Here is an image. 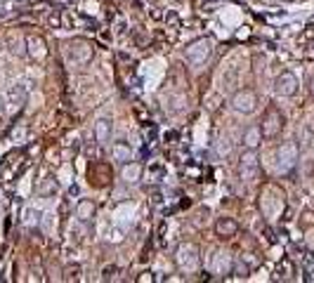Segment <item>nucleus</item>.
<instances>
[{"instance_id": "23", "label": "nucleus", "mask_w": 314, "mask_h": 283, "mask_svg": "<svg viewBox=\"0 0 314 283\" xmlns=\"http://www.w3.org/2000/svg\"><path fill=\"white\" fill-rule=\"evenodd\" d=\"M314 224V210H305L302 213V227H312Z\"/></svg>"}, {"instance_id": "12", "label": "nucleus", "mask_w": 314, "mask_h": 283, "mask_svg": "<svg viewBox=\"0 0 314 283\" xmlns=\"http://www.w3.org/2000/svg\"><path fill=\"white\" fill-rule=\"evenodd\" d=\"M5 99H7V106H10V109H21L28 99V88L24 83H14Z\"/></svg>"}, {"instance_id": "9", "label": "nucleus", "mask_w": 314, "mask_h": 283, "mask_svg": "<svg viewBox=\"0 0 314 283\" xmlns=\"http://www.w3.org/2000/svg\"><path fill=\"white\" fill-rule=\"evenodd\" d=\"M24 45H26V55L31 57V59H36V62H43L45 57H48V43H45V38L43 35H33L28 33L26 41H24Z\"/></svg>"}, {"instance_id": "10", "label": "nucleus", "mask_w": 314, "mask_h": 283, "mask_svg": "<svg viewBox=\"0 0 314 283\" xmlns=\"http://www.w3.org/2000/svg\"><path fill=\"white\" fill-rule=\"evenodd\" d=\"M92 132H95V142L99 146L111 144V135H114V123H111V118H97Z\"/></svg>"}, {"instance_id": "22", "label": "nucleus", "mask_w": 314, "mask_h": 283, "mask_svg": "<svg viewBox=\"0 0 314 283\" xmlns=\"http://www.w3.org/2000/svg\"><path fill=\"white\" fill-rule=\"evenodd\" d=\"M302 264H305V271H312L314 269V253H312V250H307V253H305Z\"/></svg>"}, {"instance_id": "11", "label": "nucleus", "mask_w": 314, "mask_h": 283, "mask_svg": "<svg viewBox=\"0 0 314 283\" xmlns=\"http://www.w3.org/2000/svg\"><path fill=\"white\" fill-rule=\"evenodd\" d=\"M236 234H239L236 220H232V217H218V220H215V236H218V238L227 241V238H234Z\"/></svg>"}, {"instance_id": "30", "label": "nucleus", "mask_w": 314, "mask_h": 283, "mask_svg": "<svg viewBox=\"0 0 314 283\" xmlns=\"http://www.w3.org/2000/svg\"><path fill=\"white\" fill-rule=\"evenodd\" d=\"M68 193H71V196H76V193H78V187H76V184H71V189H68Z\"/></svg>"}, {"instance_id": "15", "label": "nucleus", "mask_w": 314, "mask_h": 283, "mask_svg": "<svg viewBox=\"0 0 314 283\" xmlns=\"http://www.w3.org/2000/svg\"><path fill=\"white\" fill-rule=\"evenodd\" d=\"M262 128L260 125H248L246 130H243V137H241V144L243 149H251V151H258L260 144H262Z\"/></svg>"}, {"instance_id": "17", "label": "nucleus", "mask_w": 314, "mask_h": 283, "mask_svg": "<svg viewBox=\"0 0 314 283\" xmlns=\"http://www.w3.org/2000/svg\"><path fill=\"white\" fill-rule=\"evenodd\" d=\"M111 158L116 160V163H128V160H132V149H130L128 142H114L111 144Z\"/></svg>"}, {"instance_id": "16", "label": "nucleus", "mask_w": 314, "mask_h": 283, "mask_svg": "<svg viewBox=\"0 0 314 283\" xmlns=\"http://www.w3.org/2000/svg\"><path fill=\"white\" fill-rule=\"evenodd\" d=\"M121 180L125 184H137V182L142 180V166L137 163V160H128L121 166Z\"/></svg>"}, {"instance_id": "28", "label": "nucleus", "mask_w": 314, "mask_h": 283, "mask_svg": "<svg viewBox=\"0 0 314 283\" xmlns=\"http://www.w3.org/2000/svg\"><path fill=\"white\" fill-rule=\"evenodd\" d=\"M5 106H7V99L0 95V111H5Z\"/></svg>"}, {"instance_id": "20", "label": "nucleus", "mask_w": 314, "mask_h": 283, "mask_svg": "<svg viewBox=\"0 0 314 283\" xmlns=\"http://www.w3.org/2000/svg\"><path fill=\"white\" fill-rule=\"evenodd\" d=\"M300 135H302V146L305 149H314V125H305Z\"/></svg>"}, {"instance_id": "18", "label": "nucleus", "mask_w": 314, "mask_h": 283, "mask_svg": "<svg viewBox=\"0 0 314 283\" xmlns=\"http://www.w3.org/2000/svg\"><path fill=\"white\" fill-rule=\"evenodd\" d=\"M215 271L218 274H232V260L227 257V253H215Z\"/></svg>"}, {"instance_id": "2", "label": "nucleus", "mask_w": 314, "mask_h": 283, "mask_svg": "<svg viewBox=\"0 0 314 283\" xmlns=\"http://www.w3.org/2000/svg\"><path fill=\"white\" fill-rule=\"evenodd\" d=\"M284 125H286V118H284L281 109L276 106V104H269V106L265 109V113H262V123H260V128H262V137L276 139L281 135V130H284Z\"/></svg>"}, {"instance_id": "7", "label": "nucleus", "mask_w": 314, "mask_h": 283, "mask_svg": "<svg viewBox=\"0 0 314 283\" xmlns=\"http://www.w3.org/2000/svg\"><path fill=\"white\" fill-rule=\"evenodd\" d=\"M298 156H300V149L295 142H284V144L276 149V166H279L281 173H291L295 166H298Z\"/></svg>"}, {"instance_id": "4", "label": "nucleus", "mask_w": 314, "mask_h": 283, "mask_svg": "<svg viewBox=\"0 0 314 283\" xmlns=\"http://www.w3.org/2000/svg\"><path fill=\"white\" fill-rule=\"evenodd\" d=\"M258 92L251 90V88H241V90H236L232 95V99H229V106H232L236 113H243V116H251V113H255L258 111Z\"/></svg>"}, {"instance_id": "24", "label": "nucleus", "mask_w": 314, "mask_h": 283, "mask_svg": "<svg viewBox=\"0 0 314 283\" xmlns=\"http://www.w3.org/2000/svg\"><path fill=\"white\" fill-rule=\"evenodd\" d=\"M38 210H33V208H26V213H24V220L26 222H38Z\"/></svg>"}, {"instance_id": "19", "label": "nucleus", "mask_w": 314, "mask_h": 283, "mask_svg": "<svg viewBox=\"0 0 314 283\" xmlns=\"http://www.w3.org/2000/svg\"><path fill=\"white\" fill-rule=\"evenodd\" d=\"M232 274L236 278H246L248 274H251V264H248L243 257H241V260H236V262L232 264Z\"/></svg>"}, {"instance_id": "1", "label": "nucleus", "mask_w": 314, "mask_h": 283, "mask_svg": "<svg viewBox=\"0 0 314 283\" xmlns=\"http://www.w3.org/2000/svg\"><path fill=\"white\" fill-rule=\"evenodd\" d=\"M213 48H215V43H213V38H196V41H191L189 45L185 48V59L189 66H194V69H198V66H203L208 59H211L213 55Z\"/></svg>"}, {"instance_id": "21", "label": "nucleus", "mask_w": 314, "mask_h": 283, "mask_svg": "<svg viewBox=\"0 0 314 283\" xmlns=\"http://www.w3.org/2000/svg\"><path fill=\"white\" fill-rule=\"evenodd\" d=\"M64 278H66V281H71V278L78 281V278H81V267H78V264H66V267H64Z\"/></svg>"}, {"instance_id": "26", "label": "nucleus", "mask_w": 314, "mask_h": 283, "mask_svg": "<svg viewBox=\"0 0 314 283\" xmlns=\"http://www.w3.org/2000/svg\"><path fill=\"white\" fill-rule=\"evenodd\" d=\"M147 281H154V274H151V271H144L142 276H137V283H147Z\"/></svg>"}, {"instance_id": "8", "label": "nucleus", "mask_w": 314, "mask_h": 283, "mask_svg": "<svg viewBox=\"0 0 314 283\" xmlns=\"http://www.w3.org/2000/svg\"><path fill=\"white\" fill-rule=\"evenodd\" d=\"M298 88H300V83H298V76L293 71H281L274 80V92L279 97H295Z\"/></svg>"}, {"instance_id": "29", "label": "nucleus", "mask_w": 314, "mask_h": 283, "mask_svg": "<svg viewBox=\"0 0 314 283\" xmlns=\"http://www.w3.org/2000/svg\"><path fill=\"white\" fill-rule=\"evenodd\" d=\"M307 88H309V95H312V99H314V78H309V85H307Z\"/></svg>"}, {"instance_id": "6", "label": "nucleus", "mask_w": 314, "mask_h": 283, "mask_svg": "<svg viewBox=\"0 0 314 283\" xmlns=\"http://www.w3.org/2000/svg\"><path fill=\"white\" fill-rule=\"evenodd\" d=\"M175 262L182 271H196L201 267V255L194 243H180L175 250Z\"/></svg>"}, {"instance_id": "13", "label": "nucleus", "mask_w": 314, "mask_h": 283, "mask_svg": "<svg viewBox=\"0 0 314 283\" xmlns=\"http://www.w3.org/2000/svg\"><path fill=\"white\" fill-rule=\"evenodd\" d=\"M97 215V206L95 200L90 198H81L78 203H76V220L81 222V224H90V222L95 220Z\"/></svg>"}, {"instance_id": "14", "label": "nucleus", "mask_w": 314, "mask_h": 283, "mask_svg": "<svg viewBox=\"0 0 314 283\" xmlns=\"http://www.w3.org/2000/svg\"><path fill=\"white\" fill-rule=\"evenodd\" d=\"M33 191L38 198H52L57 191H59V184H57V180L52 177V175H45L43 180H38L33 184Z\"/></svg>"}, {"instance_id": "27", "label": "nucleus", "mask_w": 314, "mask_h": 283, "mask_svg": "<svg viewBox=\"0 0 314 283\" xmlns=\"http://www.w3.org/2000/svg\"><path fill=\"white\" fill-rule=\"evenodd\" d=\"M116 267H107V269H104V278H111V276H114V274H116Z\"/></svg>"}, {"instance_id": "3", "label": "nucleus", "mask_w": 314, "mask_h": 283, "mask_svg": "<svg viewBox=\"0 0 314 283\" xmlns=\"http://www.w3.org/2000/svg\"><path fill=\"white\" fill-rule=\"evenodd\" d=\"M64 52H66L68 62L76 64V66H85V64L95 57V48H92L85 38H74V41H68Z\"/></svg>"}, {"instance_id": "5", "label": "nucleus", "mask_w": 314, "mask_h": 283, "mask_svg": "<svg viewBox=\"0 0 314 283\" xmlns=\"http://www.w3.org/2000/svg\"><path fill=\"white\" fill-rule=\"evenodd\" d=\"M236 173H239V180L246 182V184H251V182L258 180V175H260L258 151H251V149H246V151L241 153L239 166H236Z\"/></svg>"}, {"instance_id": "25", "label": "nucleus", "mask_w": 314, "mask_h": 283, "mask_svg": "<svg viewBox=\"0 0 314 283\" xmlns=\"http://www.w3.org/2000/svg\"><path fill=\"white\" fill-rule=\"evenodd\" d=\"M111 238H114V241H123V231H121V229H114V231H109V241Z\"/></svg>"}]
</instances>
